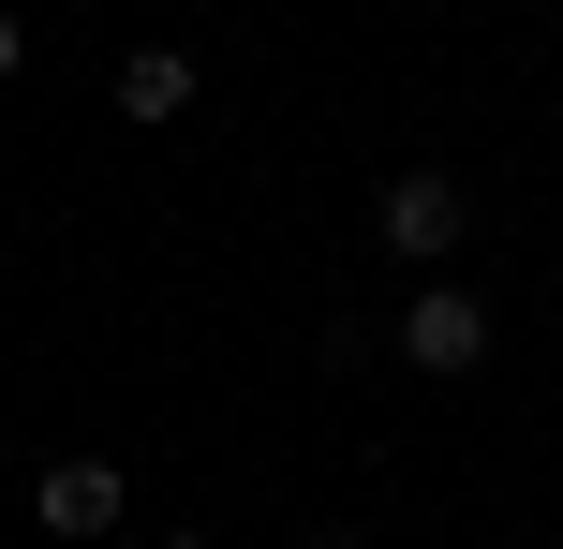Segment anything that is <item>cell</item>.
Instances as JSON below:
<instances>
[{
    "mask_svg": "<svg viewBox=\"0 0 563 549\" xmlns=\"http://www.w3.org/2000/svg\"><path fill=\"white\" fill-rule=\"evenodd\" d=\"M15 59H30V30H15V15H0V89H15Z\"/></svg>",
    "mask_w": 563,
    "mask_h": 549,
    "instance_id": "cell-5",
    "label": "cell"
},
{
    "mask_svg": "<svg viewBox=\"0 0 563 549\" xmlns=\"http://www.w3.org/2000/svg\"><path fill=\"white\" fill-rule=\"evenodd\" d=\"M194 105V45H134L119 59V119H178Z\"/></svg>",
    "mask_w": 563,
    "mask_h": 549,
    "instance_id": "cell-4",
    "label": "cell"
},
{
    "mask_svg": "<svg viewBox=\"0 0 563 549\" xmlns=\"http://www.w3.org/2000/svg\"><path fill=\"white\" fill-rule=\"evenodd\" d=\"M445 238H460V178H445V164H400V178H386V253L430 267Z\"/></svg>",
    "mask_w": 563,
    "mask_h": 549,
    "instance_id": "cell-2",
    "label": "cell"
},
{
    "mask_svg": "<svg viewBox=\"0 0 563 549\" xmlns=\"http://www.w3.org/2000/svg\"><path fill=\"white\" fill-rule=\"evenodd\" d=\"M164 549H208V535H164Z\"/></svg>",
    "mask_w": 563,
    "mask_h": 549,
    "instance_id": "cell-6",
    "label": "cell"
},
{
    "mask_svg": "<svg viewBox=\"0 0 563 549\" xmlns=\"http://www.w3.org/2000/svg\"><path fill=\"white\" fill-rule=\"evenodd\" d=\"M400 356H416V372H475V356H489V297H460V283H430L416 297V312H400Z\"/></svg>",
    "mask_w": 563,
    "mask_h": 549,
    "instance_id": "cell-1",
    "label": "cell"
},
{
    "mask_svg": "<svg viewBox=\"0 0 563 549\" xmlns=\"http://www.w3.org/2000/svg\"><path fill=\"white\" fill-rule=\"evenodd\" d=\"M30 520L75 535V549H89V535H119V461H59L45 491H30Z\"/></svg>",
    "mask_w": 563,
    "mask_h": 549,
    "instance_id": "cell-3",
    "label": "cell"
}]
</instances>
